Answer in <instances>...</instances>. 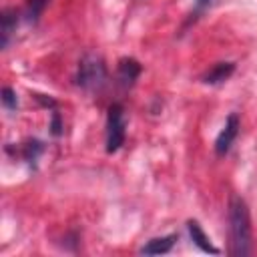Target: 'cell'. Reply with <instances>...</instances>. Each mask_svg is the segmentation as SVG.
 Instances as JSON below:
<instances>
[{
	"instance_id": "obj_1",
	"label": "cell",
	"mask_w": 257,
	"mask_h": 257,
	"mask_svg": "<svg viewBox=\"0 0 257 257\" xmlns=\"http://www.w3.org/2000/svg\"><path fill=\"white\" fill-rule=\"evenodd\" d=\"M227 221H229V255L249 257L253 253L251 213L247 203L239 195H231L229 199Z\"/></svg>"
},
{
	"instance_id": "obj_2",
	"label": "cell",
	"mask_w": 257,
	"mask_h": 257,
	"mask_svg": "<svg viewBox=\"0 0 257 257\" xmlns=\"http://www.w3.org/2000/svg\"><path fill=\"white\" fill-rule=\"evenodd\" d=\"M106 76H108V72H106V64H104L102 56L88 52L78 60L76 74H74V84L82 90L94 92V90H100L104 86Z\"/></svg>"
},
{
	"instance_id": "obj_3",
	"label": "cell",
	"mask_w": 257,
	"mask_h": 257,
	"mask_svg": "<svg viewBox=\"0 0 257 257\" xmlns=\"http://www.w3.org/2000/svg\"><path fill=\"white\" fill-rule=\"evenodd\" d=\"M126 139V120H124V108L120 102H114L108 106L106 112V124H104V149L108 155L116 153Z\"/></svg>"
},
{
	"instance_id": "obj_4",
	"label": "cell",
	"mask_w": 257,
	"mask_h": 257,
	"mask_svg": "<svg viewBox=\"0 0 257 257\" xmlns=\"http://www.w3.org/2000/svg\"><path fill=\"white\" fill-rule=\"evenodd\" d=\"M239 126H241L239 114H237V112H231V114L225 118V124L221 126V131H219V135H217V139H215V145H213L217 157H223V155L229 153V149L233 147V143H235V139H237V135H239Z\"/></svg>"
},
{
	"instance_id": "obj_5",
	"label": "cell",
	"mask_w": 257,
	"mask_h": 257,
	"mask_svg": "<svg viewBox=\"0 0 257 257\" xmlns=\"http://www.w3.org/2000/svg\"><path fill=\"white\" fill-rule=\"evenodd\" d=\"M20 18H22V14L16 8H4L0 12V46L2 48H8Z\"/></svg>"
},
{
	"instance_id": "obj_6",
	"label": "cell",
	"mask_w": 257,
	"mask_h": 257,
	"mask_svg": "<svg viewBox=\"0 0 257 257\" xmlns=\"http://www.w3.org/2000/svg\"><path fill=\"white\" fill-rule=\"evenodd\" d=\"M187 231H189V237H191L193 245H195L197 249H201L203 253H211V255H219V253H221V251L211 243L209 235L203 231V227H201L199 221L189 219V221H187Z\"/></svg>"
},
{
	"instance_id": "obj_7",
	"label": "cell",
	"mask_w": 257,
	"mask_h": 257,
	"mask_svg": "<svg viewBox=\"0 0 257 257\" xmlns=\"http://www.w3.org/2000/svg\"><path fill=\"white\" fill-rule=\"evenodd\" d=\"M143 72V66L139 60L131 58V56H124L118 60V66H116V78L122 86H133L135 80L141 76Z\"/></svg>"
},
{
	"instance_id": "obj_8",
	"label": "cell",
	"mask_w": 257,
	"mask_h": 257,
	"mask_svg": "<svg viewBox=\"0 0 257 257\" xmlns=\"http://www.w3.org/2000/svg\"><path fill=\"white\" fill-rule=\"evenodd\" d=\"M177 239H179L177 233L163 235V237H153V239H149V241L139 249V253H141V255H165V253H169V251L175 247Z\"/></svg>"
},
{
	"instance_id": "obj_9",
	"label": "cell",
	"mask_w": 257,
	"mask_h": 257,
	"mask_svg": "<svg viewBox=\"0 0 257 257\" xmlns=\"http://www.w3.org/2000/svg\"><path fill=\"white\" fill-rule=\"evenodd\" d=\"M235 72V62H217V64H213L203 76H201V80L205 82V84H221V82H225L231 74Z\"/></svg>"
},
{
	"instance_id": "obj_10",
	"label": "cell",
	"mask_w": 257,
	"mask_h": 257,
	"mask_svg": "<svg viewBox=\"0 0 257 257\" xmlns=\"http://www.w3.org/2000/svg\"><path fill=\"white\" fill-rule=\"evenodd\" d=\"M50 0H26L20 14H22V20L28 22V24H36L44 12V8L48 6Z\"/></svg>"
},
{
	"instance_id": "obj_11",
	"label": "cell",
	"mask_w": 257,
	"mask_h": 257,
	"mask_svg": "<svg viewBox=\"0 0 257 257\" xmlns=\"http://www.w3.org/2000/svg\"><path fill=\"white\" fill-rule=\"evenodd\" d=\"M42 153H44V145H42L40 141H36V139L26 141V143L20 145V149H18L20 159H24V161H28V163H34Z\"/></svg>"
},
{
	"instance_id": "obj_12",
	"label": "cell",
	"mask_w": 257,
	"mask_h": 257,
	"mask_svg": "<svg viewBox=\"0 0 257 257\" xmlns=\"http://www.w3.org/2000/svg\"><path fill=\"white\" fill-rule=\"evenodd\" d=\"M2 104L8 110H16L18 108V94H16L14 88H10V86L2 88Z\"/></svg>"
},
{
	"instance_id": "obj_13",
	"label": "cell",
	"mask_w": 257,
	"mask_h": 257,
	"mask_svg": "<svg viewBox=\"0 0 257 257\" xmlns=\"http://www.w3.org/2000/svg\"><path fill=\"white\" fill-rule=\"evenodd\" d=\"M50 133L54 137H60L62 135V120H60V114L56 110H52V122H50Z\"/></svg>"
},
{
	"instance_id": "obj_14",
	"label": "cell",
	"mask_w": 257,
	"mask_h": 257,
	"mask_svg": "<svg viewBox=\"0 0 257 257\" xmlns=\"http://www.w3.org/2000/svg\"><path fill=\"white\" fill-rule=\"evenodd\" d=\"M211 2H213V0H195V10L191 12V18H197L199 14H203V12L211 6Z\"/></svg>"
}]
</instances>
